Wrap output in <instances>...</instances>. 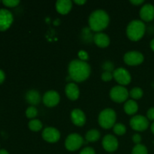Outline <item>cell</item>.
Masks as SVG:
<instances>
[{
	"instance_id": "obj_1",
	"label": "cell",
	"mask_w": 154,
	"mask_h": 154,
	"mask_svg": "<svg viewBox=\"0 0 154 154\" xmlns=\"http://www.w3.org/2000/svg\"><path fill=\"white\" fill-rule=\"evenodd\" d=\"M90 72V65L82 60H74L69 65V77L76 82H82L87 80Z\"/></svg>"
},
{
	"instance_id": "obj_2",
	"label": "cell",
	"mask_w": 154,
	"mask_h": 154,
	"mask_svg": "<svg viewBox=\"0 0 154 154\" xmlns=\"http://www.w3.org/2000/svg\"><path fill=\"white\" fill-rule=\"evenodd\" d=\"M109 20V16L106 11L103 10H96L90 15L89 26L93 31L100 32L108 26Z\"/></svg>"
},
{
	"instance_id": "obj_3",
	"label": "cell",
	"mask_w": 154,
	"mask_h": 154,
	"mask_svg": "<svg viewBox=\"0 0 154 154\" xmlns=\"http://www.w3.org/2000/svg\"><path fill=\"white\" fill-rule=\"evenodd\" d=\"M145 24L141 20H135L130 22L126 28V35L131 41L137 42L144 36L145 33Z\"/></svg>"
},
{
	"instance_id": "obj_4",
	"label": "cell",
	"mask_w": 154,
	"mask_h": 154,
	"mask_svg": "<svg viewBox=\"0 0 154 154\" xmlns=\"http://www.w3.org/2000/svg\"><path fill=\"white\" fill-rule=\"evenodd\" d=\"M116 116L115 111L111 108H105L99 114V123L100 126L103 129H108L114 127L115 124Z\"/></svg>"
},
{
	"instance_id": "obj_5",
	"label": "cell",
	"mask_w": 154,
	"mask_h": 154,
	"mask_svg": "<svg viewBox=\"0 0 154 154\" xmlns=\"http://www.w3.org/2000/svg\"><path fill=\"white\" fill-rule=\"evenodd\" d=\"M129 92L122 86H116L114 87L110 91V97L114 102L117 103L124 102L129 97Z\"/></svg>"
},
{
	"instance_id": "obj_6",
	"label": "cell",
	"mask_w": 154,
	"mask_h": 154,
	"mask_svg": "<svg viewBox=\"0 0 154 154\" xmlns=\"http://www.w3.org/2000/svg\"><path fill=\"white\" fill-rule=\"evenodd\" d=\"M84 144V139L80 135L73 133L67 137L65 142L66 148L69 151L78 150Z\"/></svg>"
},
{
	"instance_id": "obj_7",
	"label": "cell",
	"mask_w": 154,
	"mask_h": 154,
	"mask_svg": "<svg viewBox=\"0 0 154 154\" xmlns=\"http://www.w3.org/2000/svg\"><path fill=\"white\" fill-rule=\"evenodd\" d=\"M130 126L134 130L138 131V132H142L148 128L149 120L144 116H134L130 120Z\"/></svg>"
},
{
	"instance_id": "obj_8",
	"label": "cell",
	"mask_w": 154,
	"mask_h": 154,
	"mask_svg": "<svg viewBox=\"0 0 154 154\" xmlns=\"http://www.w3.org/2000/svg\"><path fill=\"white\" fill-rule=\"evenodd\" d=\"M113 76L116 81L121 85H128L132 80L129 72L123 68H119L114 70Z\"/></svg>"
},
{
	"instance_id": "obj_9",
	"label": "cell",
	"mask_w": 154,
	"mask_h": 154,
	"mask_svg": "<svg viewBox=\"0 0 154 154\" xmlns=\"http://www.w3.org/2000/svg\"><path fill=\"white\" fill-rule=\"evenodd\" d=\"M123 60L129 66H138L144 62V57L143 54L138 51H129L125 54Z\"/></svg>"
},
{
	"instance_id": "obj_10",
	"label": "cell",
	"mask_w": 154,
	"mask_h": 154,
	"mask_svg": "<svg viewBox=\"0 0 154 154\" xmlns=\"http://www.w3.org/2000/svg\"><path fill=\"white\" fill-rule=\"evenodd\" d=\"M14 20L11 12L7 9H0V31L7 30Z\"/></svg>"
},
{
	"instance_id": "obj_11",
	"label": "cell",
	"mask_w": 154,
	"mask_h": 154,
	"mask_svg": "<svg viewBox=\"0 0 154 154\" xmlns=\"http://www.w3.org/2000/svg\"><path fill=\"white\" fill-rule=\"evenodd\" d=\"M60 94L55 90L48 91L43 96V103L48 108H52L57 105L60 102Z\"/></svg>"
},
{
	"instance_id": "obj_12",
	"label": "cell",
	"mask_w": 154,
	"mask_h": 154,
	"mask_svg": "<svg viewBox=\"0 0 154 154\" xmlns=\"http://www.w3.org/2000/svg\"><path fill=\"white\" fill-rule=\"evenodd\" d=\"M42 138L49 143H55L60 140V132L53 127H47L42 132Z\"/></svg>"
},
{
	"instance_id": "obj_13",
	"label": "cell",
	"mask_w": 154,
	"mask_h": 154,
	"mask_svg": "<svg viewBox=\"0 0 154 154\" xmlns=\"http://www.w3.org/2000/svg\"><path fill=\"white\" fill-rule=\"evenodd\" d=\"M102 146L108 152H114L118 147V141L112 135H107L102 140Z\"/></svg>"
},
{
	"instance_id": "obj_14",
	"label": "cell",
	"mask_w": 154,
	"mask_h": 154,
	"mask_svg": "<svg viewBox=\"0 0 154 154\" xmlns=\"http://www.w3.org/2000/svg\"><path fill=\"white\" fill-rule=\"evenodd\" d=\"M140 17L143 20L150 22L154 19V6L152 4H145L140 10Z\"/></svg>"
},
{
	"instance_id": "obj_15",
	"label": "cell",
	"mask_w": 154,
	"mask_h": 154,
	"mask_svg": "<svg viewBox=\"0 0 154 154\" xmlns=\"http://www.w3.org/2000/svg\"><path fill=\"white\" fill-rule=\"evenodd\" d=\"M71 119L75 126H83L86 123L85 114L81 110L74 109L71 113Z\"/></svg>"
},
{
	"instance_id": "obj_16",
	"label": "cell",
	"mask_w": 154,
	"mask_h": 154,
	"mask_svg": "<svg viewBox=\"0 0 154 154\" xmlns=\"http://www.w3.org/2000/svg\"><path fill=\"white\" fill-rule=\"evenodd\" d=\"M65 92L69 99L72 101H75L78 99L80 95V90L78 86L74 83H69L66 86Z\"/></svg>"
},
{
	"instance_id": "obj_17",
	"label": "cell",
	"mask_w": 154,
	"mask_h": 154,
	"mask_svg": "<svg viewBox=\"0 0 154 154\" xmlns=\"http://www.w3.org/2000/svg\"><path fill=\"white\" fill-rule=\"evenodd\" d=\"M72 8V2L70 0H58L56 3V9L60 14H67Z\"/></svg>"
},
{
	"instance_id": "obj_18",
	"label": "cell",
	"mask_w": 154,
	"mask_h": 154,
	"mask_svg": "<svg viewBox=\"0 0 154 154\" xmlns=\"http://www.w3.org/2000/svg\"><path fill=\"white\" fill-rule=\"evenodd\" d=\"M94 43L101 48H105L108 47L110 44V38L108 35L102 32H98L93 35Z\"/></svg>"
},
{
	"instance_id": "obj_19",
	"label": "cell",
	"mask_w": 154,
	"mask_h": 154,
	"mask_svg": "<svg viewBox=\"0 0 154 154\" xmlns=\"http://www.w3.org/2000/svg\"><path fill=\"white\" fill-rule=\"evenodd\" d=\"M26 100L32 105H37L41 102V96L35 90H29L26 94Z\"/></svg>"
},
{
	"instance_id": "obj_20",
	"label": "cell",
	"mask_w": 154,
	"mask_h": 154,
	"mask_svg": "<svg viewBox=\"0 0 154 154\" xmlns=\"http://www.w3.org/2000/svg\"><path fill=\"white\" fill-rule=\"evenodd\" d=\"M138 105L135 101L129 100L125 103L124 105V111L128 115H132L135 114L138 111Z\"/></svg>"
},
{
	"instance_id": "obj_21",
	"label": "cell",
	"mask_w": 154,
	"mask_h": 154,
	"mask_svg": "<svg viewBox=\"0 0 154 154\" xmlns=\"http://www.w3.org/2000/svg\"><path fill=\"white\" fill-rule=\"evenodd\" d=\"M85 138L89 142H95L100 138V132L97 129H91L87 132Z\"/></svg>"
},
{
	"instance_id": "obj_22",
	"label": "cell",
	"mask_w": 154,
	"mask_h": 154,
	"mask_svg": "<svg viewBox=\"0 0 154 154\" xmlns=\"http://www.w3.org/2000/svg\"><path fill=\"white\" fill-rule=\"evenodd\" d=\"M29 128L33 132H38L43 127V124L39 120H32L29 122Z\"/></svg>"
},
{
	"instance_id": "obj_23",
	"label": "cell",
	"mask_w": 154,
	"mask_h": 154,
	"mask_svg": "<svg viewBox=\"0 0 154 154\" xmlns=\"http://www.w3.org/2000/svg\"><path fill=\"white\" fill-rule=\"evenodd\" d=\"M132 154H148L147 149L144 144H136L133 147L132 151Z\"/></svg>"
},
{
	"instance_id": "obj_24",
	"label": "cell",
	"mask_w": 154,
	"mask_h": 154,
	"mask_svg": "<svg viewBox=\"0 0 154 154\" xmlns=\"http://www.w3.org/2000/svg\"><path fill=\"white\" fill-rule=\"evenodd\" d=\"M143 90L140 87H135L129 93V96L134 99H139L143 96Z\"/></svg>"
},
{
	"instance_id": "obj_25",
	"label": "cell",
	"mask_w": 154,
	"mask_h": 154,
	"mask_svg": "<svg viewBox=\"0 0 154 154\" xmlns=\"http://www.w3.org/2000/svg\"><path fill=\"white\" fill-rule=\"evenodd\" d=\"M113 130L115 134L118 135H123L126 133V128L125 125L122 124V123H117L114 126Z\"/></svg>"
},
{
	"instance_id": "obj_26",
	"label": "cell",
	"mask_w": 154,
	"mask_h": 154,
	"mask_svg": "<svg viewBox=\"0 0 154 154\" xmlns=\"http://www.w3.org/2000/svg\"><path fill=\"white\" fill-rule=\"evenodd\" d=\"M26 115L29 119L34 118L38 115V110L34 106L29 107L26 111Z\"/></svg>"
},
{
	"instance_id": "obj_27",
	"label": "cell",
	"mask_w": 154,
	"mask_h": 154,
	"mask_svg": "<svg viewBox=\"0 0 154 154\" xmlns=\"http://www.w3.org/2000/svg\"><path fill=\"white\" fill-rule=\"evenodd\" d=\"M2 2L7 7L12 8L17 6L19 5L20 1H18V0H3Z\"/></svg>"
},
{
	"instance_id": "obj_28",
	"label": "cell",
	"mask_w": 154,
	"mask_h": 154,
	"mask_svg": "<svg viewBox=\"0 0 154 154\" xmlns=\"http://www.w3.org/2000/svg\"><path fill=\"white\" fill-rule=\"evenodd\" d=\"M114 78L113 76V73L109 72H105L102 74V76H101V78H102V81H110L112 80V78Z\"/></svg>"
},
{
	"instance_id": "obj_29",
	"label": "cell",
	"mask_w": 154,
	"mask_h": 154,
	"mask_svg": "<svg viewBox=\"0 0 154 154\" xmlns=\"http://www.w3.org/2000/svg\"><path fill=\"white\" fill-rule=\"evenodd\" d=\"M103 69L106 70L105 72H111V71H113L114 69V65L110 62H105L103 64Z\"/></svg>"
},
{
	"instance_id": "obj_30",
	"label": "cell",
	"mask_w": 154,
	"mask_h": 154,
	"mask_svg": "<svg viewBox=\"0 0 154 154\" xmlns=\"http://www.w3.org/2000/svg\"><path fill=\"white\" fill-rule=\"evenodd\" d=\"M78 57H79L80 60H82V61H84V62H85V60H88V58H89L88 54H87V53L84 51H79V53H78Z\"/></svg>"
},
{
	"instance_id": "obj_31",
	"label": "cell",
	"mask_w": 154,
	"mask_h": 154,
	"mask_svg": "<svg viewBox=\"0 0 154 154\" xmlns=\"http://www.w3.org/2000/svg\"><path fill=\"white\" fill-rule=\"evenodd\" d=\"M80 154H95V150L92 147H87L83 149Z\"/></svg>"
},
{
	"instance_id": "obj_32",
	"label": "cell",
	"mask_w": 154,
	"mask_h": 154,
	"mask_svg": "<svg viewBox=\"0 0 154 154\" xmlns=\"http://www.w3.org/2000/svg\"><path fill=\"white\" fill-rule=\"evenodd\" d=\"M147 117L149 120H153L154 121V107L150 108V109L147 111Z\"/></svg>"
},
{
	"instance_id": "obj_33",
	"label": "cell",
	"mask_w": 154,
	"mask_h": 154,
	"mask_svg": "<svg viewBox=\"0 0 154 154\" xmlns=\"http://www.w3.org/2000/svg\"><path fill=\"white\" fill-rule=\"evenodd\" d=\"M132 141L135 144H139L141 141V136L139 134L136 133L132 136Z\"/></svg>"
},
{
	"instance_id": "obj_34",
	"label": "cell",
	"mask_w": 154,
	"mask_h": 154,
	"mask_svg": "<svg viewBox=\"0 0 154 154\" xmlns=\"http://www.w3.org/2000/svg\"><path fill=\"white\" fill-rule=\"evenodd\" d=\"M144 0H132L130 1V3L132 5H140L142 3H144Z\"/></svg>"
},
{
	"instance_id": "obj_35",
	"label": "cell",
	"mask_w": 154,
	"mask_h": 154,
	"mask_svg": "<svg viewBox=\"0 0 154 154\" xmlns=\"http://www.w3.org/2000/svg\"><path fill=\"white\" fill-rule=\"evenodd\" d=\"M5 78V75L4 72L0 69V84H1L3 81H4Z\"/></svg>"
},
{
	"instance_id": "obj_36",
	"label": "cell",
	"mask_w": 154,
	"mask_h": 154,
	"mask_svg": "<svg viewBox=\"0 0 154 154\" xmlns=\"http://www.w3.org/2000/svg\"><path fill=\"white\" fill-rule=\"evenodd\" d=\"M75 3H76V4L79 5H81L85 4L86 1H85V0H75Z\"/></svg>"
},
{
	"instance_id": "obj_37",
	"label": "cell",
	"mask_w": 154,
	"mask_h": 154,
	"mask_svg": "<svg viewBox=\"0 0 154 154\" xmlns=\"http://www.w3.org/2000/svg\"><path fill=\"white\" fill-rule=\"evenodd\" d=\"M150 48L154 51V38L150 42Z\"/></svg>"
},
{
	"instance_id": "obj_38",
	"label": "cell",
	"mask_w": 154,
	"mask_h": 154,
	"mask_svg": "<svg viewBox=\"0 0 154 154\" xmlns=\"http://www.w3.org/2000/svg\"><path fill=\"white\" fill-rule=\"evenodd\" d=\"M0 154H9V153L7 150L2 149V150H0Z\"/></svg>"
},
{
	"instance_id": "obj_39",
	"label": "cell",
	"mask_w": 154,
	"mask_h": 154,
	"mask_svg": "<svg viewBox=\"0 0 154 154\" xmlns=\"http://www.w3.org/2000/svg\"><path fill=\"white\" fill-rule=\"evenodd\" d=\"M150 129H151V131H152V132H153V133L154 134V122H153V123H152L151 126H150Z\"/></svg>"
}]
</instances>
